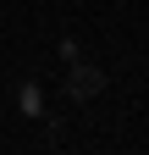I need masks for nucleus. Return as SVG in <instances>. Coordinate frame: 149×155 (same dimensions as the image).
<instances>
[{
  "mask_svg": "<svg viewBox=\"0 0 149 155\" xmlns=\"http://www.w3.org/2000/svg\"><path fill=\"white\" fill-rule=\"evenodd\" d=\"M66 89L78 94V100H94V94L105 89V72H100V67H88V61H78V67L66 72Z\"/></svg>",
  "mask_w": 149,
  "mask_h": 155,
  "instance_id": "nucleus-1",
  "label": "nucleus"
}]
</instances>
